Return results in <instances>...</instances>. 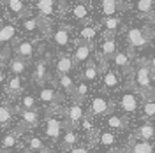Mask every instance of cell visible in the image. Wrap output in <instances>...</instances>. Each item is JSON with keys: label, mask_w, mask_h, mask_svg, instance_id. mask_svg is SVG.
Segmentation results:
<instances>
[{"label": "cell", "mask_w": 155, "mask_h": 153, "mask_svg": "<svg viewBox=\"0 0 155 153\" xmlns=\"http://www.w3.org/2000/svg\"><path fill=\"white\" fill-rule=\"evenodd\" d=\"M64 116H65V120L62 123L64 129H74L76 130L78 127H79V123L83 122V118H85V111H83L81 104L72 102L67 109H64Z\"/></svg>", "instance_id": "cell-1"}, {"label": "cell", "mask_w": 155, "mask_h": 153, "mask_svg": "<svg viewBox=\"0 0 155 153\" xmlns=\"http://www.w3.org/2000/svg\"><path fill=\"white\" fill-rule=\"evenodd\" d=\"M113 111V102L106 95H95L90 104V116H104Z\"/></svg>", "instance_id": "cell-2"}, {"label": "cell", "mask_w": 155, "mask_h": 153, "mask_svg": "<svg viewBox=\"0 0 155 153\" xmlns=\"http://www.w3.org/2000/svg\"><path fill=\"white\" fill-rule=\"evenodd\" d=\"M28 129L25 127V125L19 123L16 129H12V130H9L7 134L2 137V143H0V150H7V151H11V148H14L16 144L19 143V139L25 135V132H27Z\"/></svg>", "instance_id": "cell-3"}, {"label": "cell", "mask_w": 155, "mask_h": 153, "mask_svg": "<svg viewBox=\"0 0 155 153\" xmlns=\"http://www.w3.org/2000/svg\"><path fill=\"white\" fill-rule=\"evenodd\" d=\"M62 130H64V125L58 118H55V116H46L44 118V134L48 135V139L57 143L60 139V135H62Z\"/></svg>", "instance_id": "cell-4"}, {"label": "cell", "mask_w": 155, "mask_h": 153, "mask_svg": "<svg viewBox=\"0 0 155 153\" xmlns=\"http://www.w3.org/2000/svg\"><path fill=\"white\" fill-rule=\"evenodd\" d=\"M12 113H16L19 116V123L25 125L27 129H34L41 123V118H39V113L37 111H28V109H23V107H14Z\"/></svg>", "instance_id": "cell-5"}, {"label": "cell", "mask_w": 155, "mask_h": 153, "mask_svg": "<svg viewBox=\"0 0 155 153\" xmlns=\"http://www.w3.org/2000/svg\"><path fill=\"white\" fill-rule=\"evenodd\" d=\"M39 100H41L42 104H48V106L62 104V102L65 100V95L60 93L55 88H42V90L39 92Z\"/></svg>", "instance_id": "cell-6"}, {"label": "cell", "mask_w": 155, "mask_h": 153, "mask_svg": "<svg viewBox=\"0 0 155 153\" xmlns=\"http://www.w3.org/2000/svg\"><path fill=\"white\" fill-rule=\"evenodd\" d=\"M118 106H120V111H122V113L130 115V113H134L136 109H137L139 102H137V97H136V93H132V92H124V93H122V97H120V102H118Z\"/></svg>", "instance_id": "cell-7"}, {"label": "cell", "mask_w": 155, "mask_h": 153, "mask_svg": "<svg viewBox=\"0 0 155 153\" xmlns=\"http://www.w3.org/2000/svg\"><path fill=\"white\" fill-rule=\"evenodd\" d=\"M125 151L127 153H155V146L150 141H137L134 137H130Z\"/></svg>", "instance_id": "cell-8"}, {"label": "cell", "mask_w": 155, "mask_h": 153, "mask_svg": "<svg viewBox=\"0 0 155 153\" xmlns=\"http://www.w3.org/2000/svg\"><path fill=\"white\" fill-rule=\"evenodd\" d=\"M127 41L130 44V48H145L148 44V37L141 28H130L127 32Z\"/></svg>", "instance_id": "cell-9"}, {"label": "cell", "mask_w": 155, "mask_h": 153, "mask_svg": "<svg viewBox=\"0 0 155 153\" xmlns=\"http://www.w3.org/2000/svg\"><path fill=\"white\" fill-rule=\"evenodd\" d=\"M132 137L137 139V141H152L155 137V127L150 122H145V123H141L134 130V135Z\"/></svg>", "instance_id": "cell-10"}, {"label": "cell", "mask_w": 155, "mask_h": 153, "mask_svg": "<svg viewBox=\"0 0 155 153\" xmlns=\"http://www.w3.org/2000/svg\"><path fill=\"white\" fill-rule=\"evenodd\" d=\"M78 141H79V137H78L76 130L74 129H65L64 137H62V143H60V150L64 153H67L69 150H72L74 146H78Z\"/></svg>", "instance_id": "cell-11"}, {"label": "cell", "mask_w": 155, "mask_h": 153, "mask_svg": "<svg viewBox=\"0 0 155 153\" xmlns=\"http://www.w3.org/2000/svg\"><path fill=\"white\" fill-rule=\"evenodd\" d=\"M14 53H16V57L21 58V60H30L32 55H34V46H32V42L30 41H21L16 44V48H14Z\"/></svg>", "instance_id": "cell-12"}, {"label": "cell", "mask_w": 155, "mask_h": 153, "mask_svg": "<svg viewBox=\"0 0 155 153\" xmlns=\"http://www.w3.org/2000/svg\"><path fill=\"white\" fill-rule=\"evenodd\" d=\"M21 92H23V83H21V77H19V76H12L9 81L5 83V93L14 99V97H18Z\"/></svg>", "instance_id": "cell-13"}, {"label": "cell", "mask_w": 155, "mask_h": 153, "mask_svg": "<svg viewBox=\"0 0 155 153\" xmlns=\"http://www.w3.org/2000/svg\"><path fill=\"white\" fill-rule=\"evenodd\" d=\"M90 51H92V46L88 42H81L76 48V51H74L72 63H83V62H87L88 57H90Z\"/></svg>", "instance_id": "cell-14"}, {"label": "cell", "mask_w": 155, "mask_h": 153, "mask_svg": "<svg viewBox=\"0 0 155 153\" xmlns=\"http://www.w3.org/2000/svg\"><path fill=\"white\" fill-rule=\"evenodd\" d=\"M106 123L109 129H115V130H124L129 125V118L127 116H120V115H109L106 118Z\"/></svg>", "instance_id": "cell-15"}, {"label": "cell", "mask_w": 155, "mask_h": 153, "mask_svg": "<svg viewBox=\"0 0 155 153\" xmlns=\"http://www.w3.org/2000/svg\"><path fill=\"white\" fill-rule=\"evenodd\" d=\"M113 62L118 69H122L124 72H129L130 70V55L129 53H124V51H116L113 55Z\"/></svg>", "instance_id": "cell-16"}, {"label": "cell", "mask_w": 155, "mask_h": 153, "mask_svg": "<svg viewBox=\"0 0 155 153\" xmlns=\"http://www.w3.org/2000/svg\"><path fill=\"white\" fill-rule=\"evenodd\" d=\"M27 144H28V150L34 153H51V150L46 148V144L42 143L37 135H28L27 137Z\"/></svg>", "instance_id": "cell-17"}, {"label": "cell", "mask_w": 155, "mask_h": 153, "mask_svg": "<svg viewBox=\"0 0 155 153\" xmlns=\"http://www.w3.org/2000/svg\"><path fill=\"white\" fill-rule=\"evenodd\" d=\"M48 79V67L44 60H39L35 63V70H34V81L39 85H44V81Z\"/></svg>", "instance_id": "cell-18"}, {"label": "cell", "mask_w": 155, "mask_h": 153, "mask_svg": "<svg viewBox=\"0 0 155 153\" xmlns=\"http://www.w3.org/2000/svg\"><path fill=\"white\" fill-rule=\"evenodd\" d=\"M72 67H74L72 58L60 57V58H58V62H57V74H58V76H65V74H69V72L72 70Z\"/></svg>", "instance_id": "cell-19"}, {"label": "cell", "mask_w": 155, "mask_h": 153, "mask_svg": "<svg viewBox=\"0 0 155 153\" xmlns=\"http://www.w3.org/2000/svg\"><path fill=\"white\" fill-rule=\"evenodd\" d=\"M101 9H102V14L109 18V16H113L118 9H124V5H120L116 0H102L101 2Z\"/></svg>", "instance_id": "cell-20"}, {"label": "cell", "mask_w": 155, "mask_h": 153, "mask_svg": "<svg viewBox=\"0 0 155 153\" xmlns=\"http://www.w3.org/2000/svg\"><path fill=\"white\" fill-rule=\"evenodd\" d=\"M88 93V83L85 81H79V85L74 86V92H72V102H76V104H81L83 102V99L87 97Z\"/></svg>", "instance_id": "cell-21"}, {"label": "cell", "mask_w": 155, "mask_h": 153, "mask_svg": "<svg viewBox=\"0 0 155 153\" xmlns=\"http://www.w3.org/2000/svg\"><path fill=\"white\" fill-rule=\"evenodd\" d=\"M69 41H71V37H69L67 28H58L57 32L53 34V42L57 44L58 48H65L69 44Z\"/></svg>", "instance_id": "cell-22"}, {"label": "cell", "mask_w": 155, "mask_h": 153, "mask_svg": "<svg viewBox=\"0 0 155 153\" xmlns=\"http://www.w3.org/2000/svg\"><path fill=\"white\" fill-rule=\"evenodd\" d=\"M25 69H27V62H25V60H21V58H18V57H14V58L9 60V70L14 74V76L23 74Z\"/></svg>", "instance_id": "cell-23"}, {"label": "cell", "mask_w": 155, "mask_h": 153, "mask_svg": "<svg viewBox=\"0 0 155 153\" xmlns=\"http://www.w3.org/2000/svg\"><path fill=\"white\" fill-rule=\"evenodd\" d=\"M55 9H57V2L55 0H39L37 2V11L41 14H44V16L53 14Z\"/></svg>", "instance_id": "cell-24"}, {"label": "cell", "mask_w": 155, "mask_h": 153, "mask_svg": "<svg viewBox=\"0 0 155 153\" xmlns=\"http://www.w3.org/2000/svg\"><path fill=\"white\" fill-rule=\"evenodd\" d=\"M101 53H102V57L104 58H111L113 55L116 53V42L113 37H107L104 42H102V46H101Z\"/></svg>", "instance_id": "cell-25"}, {"label": "cell", "mask_w": 155, "mask_h": 153, "mask_svg": "<svg viewBox=\"0 0 155 153\" xmlns=\"http://www.w3.org/2000/svg\"><path fill=\"white\" fill-rule=\"evenodd\" d=\"M14 35H16L14 25H4V27H0V44H5V42L12 41Z\"/></svg>", "instance_id": "cell-26"}, {"label": "cell", "mask_w": 155, "mask_h": 153, "mask_svg": "<svg viewBox=\"0 0 155 153\" xmlns=\"http://www.w3.org/2000/svg\"><path fill=\"white\" fill-rule=\"evenodd\" d=\"M99 70H101V67H97L95 63L87 65L85 70H83V74H81V81H85V83H88V81H95V77L99 76Z\"/></svg>", "instance_id": "cell-27"}, {"label": "cell", "mask_w": 155, "mask_h": 153, "mask_svg": "<svg viewBox=\"0 0 155 153\" xmlns=\"http://www.w3.org/2000/svg\"><path fill=\"white\" fill-rule=\"evenodd\" d=\"M58 85H60V88L64 90V93H67V95H72V92H74V81L69 77V74H65V76H58Z\"/></svg>", "instance_id": "cell-28"}, {"label": "cell", "mask_w": 155, "mask_h": 153, "mask_svg": "<svg viewBox=\"0 0 155 153\" xmlns=\"http://www.w3.org/2000/svg\"><path fill=\"white\" fill-rule=\"evenodd\" d=\"M19 107L28 109V111H37V97L30 95V93L23 95L21 97V106H19Z\"/></svg>", "instance_id": "cell-29"}, {"label": "cell", "mask_w": 155, "mask_h": 153, "mask_svg": "<svg viewBox=\"0 0 155 153\" xmlns=\"http://www.w3.org/2000/svg\"><path fill=\"white\" fill-rule=\"evenodd\" d=\"M12 122V109L9 106H0V127H7Z\"/></svg>", "instance_id": "cell-30"}, {"label": "cell", "mask_w": 155, "mask_h": 153, "mask_svg": "<svg viewBox=\"0 0 155 153\" xmlns=\"http://www.w3.org/2000/svg\"><path fill=\"white\" fill-rule=\"evenodd\" d=\"M141 113L145 118H155V100H143V104H141Z\"/></svg>", "instance_id": "cell-31"}, {"label": "cell", "mask_w": 155, "mask_h": 153, "mask_svg": "<svg viewBox=\"0 0 155 153\" xmlns=\"http://www.w3.org/2000/svg\"><path fill=\"white\" fill-rule=\"evenodd\" d=\"M153 7H155V0H137L136 2V9L139 11V12H143V14L152 12Z\"/></svg>", "instance_id": "cell-32"}, {"label": "cell", "mask_w": 155, "mask_h": 153, "mask_svg": "<svg viewBox=\"0 0 155 153\" xmlns=\"http://www.w3.org/2000/svg\"><path fill=\"white\" fill-rule=\"evenodd\" d=\"M120 85V81H118V76H116L113 70H107L106 74H104V86L109 88V90H113L116 86Z\"/></svg>", "instance_id": "cell-33"}, {"label": "cell", "mask_w": 155, "mask_h": 153, "mask_svg": "<svg viewBox=\"0 0 155 153\" xmlns=\"http://www.w3.org/2000/svg\"><path fill=\"white\" fill-rule=\"evenodd\" d=\"M7 5H9L11 12H14V14H18V16H23V14H25V5H23L21 0H9Z\"/></svg>", "instance_id": "cell-34"}, {"label": "cell", "mask_w": 155, "mask_h": 153, "mask_svg": "<svg viewBox=\"0 0 155 153\" xmlns=\"http://www.w3.org/2000/svg\"><path fill=\"white\" fill-rule=\"evenodd\" d=\"M72 16L76 19H87L88 16V7L85 4H78L74 5V9H72Z\"/></svg>", "instance_id": "cell-35"}, {"label": "cell", "mask_w": 155, "mask_h": 153, "mask_svg": "<svg viewBox=\"0 0 155 153\" xmlns=\"http://www.w3.org/2000/svg\"><path fill=\"white\" fill-rule=\"evenodd\" d=\"M115 134H111V132H102V134H99V144L101 146H111V144L115 143Z\"/></svg>", "instance_id": "cell-36"}, {"label": "cell", "mask_w": 155, "mask_h": 153, "mask_svg": "<svg viewBox=\"0 0 155 153\" xmlns=\"http://www.w3.org/2000/svg\"><path fill=\"white\" fill-rule=\"evenodd\" d=\"M39 28V18H28L23 21V30L25 32H35Z\"/></svg>", "instance_id": "cell-37"}, {"label": "cell", "mask_w": 155, "mask_h": 153, "mask_svg": "<svg viewBox=\"0 0 155 153\" xmlns=\"http://www.w3.org/2000/svg\"><path fill=\"white\" fill-rule=\"evenodd\" d=\"M95 28L94 27H85V28H81V32H79V37L83 39V41H92V39L95 37Z\"/></svg>", "instance_id": "cell-38"}, {"label": "cell", "mask_w": 155, "mask_h": 153, "mask_svg": "<svg viewBox=\"0 0 155 153\" xmlns=\"http://www.w3.org/2000/svg\"><path fill=\"white\" fill-rule=\"evenodd\" d=\"M118 25H120V19L115 18V16H109V18L104 19V27H106L109 32H113V30L118 28Z\"/></svg>", "instance_id": "cell-39"}, {"label": "cell", "mask_w": 155, "mask_h": 153, "mask_svg": "<svg viewBox=\"0 0 155 153\" xmlns=\"http://www.w3.org/2000/svg\"><path fill=\"white\" fill-rule=\"evenodd\" d=\"M67 153H90V148H88V146H85V144H81V146L78 144V146H74L72 150H69Z\"/></svg>", "instance_id": "cell-40"}, {"label": "cell", "mask_w": 155, "mask_h": 153, "mask_svg": "<svg viewBox=\"0 0 155 153\" xmlns=\"http://www.w3.org/2000/svg\"><path fill=\"white\" fill-rule=\"evenodd\" d=\"M148 67H150V70H152V74L155 76V57L150 58V62H148Z\"/></svg>", "instance_id": "cell-41"}, {"label": "cell", "mask_w": 155, "mask_h": 153, "mask_svg": "<svg viewBox=\"0 0 155 153\" xmlns=\"http://www.w3.org/2000/svg\"><path fill=\"white\" fill-rule=\"evenodd\" d=\"M106 153H127V151H125V148H111Z\"/></svg>", "instance_id": "cell-42"}, {"label": "cell", "mask_w": 155, "mask_h": 153, "mask_svg": "<svg viewBox=\"0 0 155 153\" xmlns=\"http://www.w3.org/2000/svg\"><path fill=\"white\" fill-rule=\"evenodd\" d=\"M5 81V74H4V70H0V85Z\"/></svg>", "instance_id": "cell-43"}, {"label": "cell", "mask_w": 155, "mask_h": 153, "mask_svg": "<svg viewBox=\"0 0 155 153\" xmlns=\"http://www.w3.org/2000/svg\"><path fill=\"white\" fill-rule=\"evenodd\" d=\"M23 153H34V151H30L28 148H27V150H23Z\"/></svg>", "instance_id": "cell-44"}, {"label": "cell", "mask_w": 155, "mask_h": 153, "mask_svg": "<svg viewBox=\"0 0 155 153\" xmlns=\"http://www.w3.org/2000/svg\"><path fill=\"white\" fill-rule=\"evenodd\" d=\"M153 97H155V90H153Z\"/></svg>", "instance_id": "cell-45"}]
</instances>
